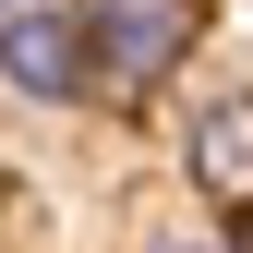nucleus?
I'll list each match as a JSON object with an SVG mask.
<instances>
[{"mask_svg":"<svg viewBox=\"0 0 253 253\" xmlns=\"http://www.w3.org/2000/svg\"><path fill=\"white\" fill-rule=\"evenodd\" d=\"M73 37H84V84L133 109L205 48V0H73Z\"/></svg>","mask_w":253,"mask_h":253,"instance_id":"nucleus-1","label":"nucleus"},{"mask_svg":"<svg viewBox=\"0 0 253 253\" xmlns=\"http://www.w3.org/2000/svg\"><path fill=\"white\" fill-rule=\"evenodd\" d=\"M145 253H241V241L205 229V217H181V229H145Z\"/></svg>","mask_w":253,"mask_h":253,"instance_id":"nucleus-4","label":"nucleus"},{"mask_svg":"<svg viewBox=\"0 0 253 253\" xmlns=\"http://www.w3.org/2000/svg\"><path fill=\"white\" fill-rule=\"evenodd\" d=\"M181 181L205 217H253V84H229L181 121Z\"/></svg>","mask_w":253,"mask_h":253,"instance_id":"nucleus-3","label":"nucleus"},{"mask_svg":"<svg viewBox=\"0 0 253 253\" xmlns=\"http://www.w3.org/2000/svg\"><path fill=\"white\" fill-rule=\"evenodd\" d=\"M0 84H12V97H37V109H73V97H97V84H84L73 0H12V12H0Z\"/></svg>","mask_w":253,"mask_h":253,"instance_id":"nucleus-2","label":"nucleus"},{"mask_svg":"<svg viewBox=\"0 0 253 253\" xmlns=\"http://www.w3.org/2000/svg\"><path fill=\"white\" fill-rule=\"evenodd\" d=\"M0 12H12V0H0Z\"/></svg>","mask_w":253,"mask_h":253,"instance_id":"nucleus-5","label":"nucleus"}]
</instances>
